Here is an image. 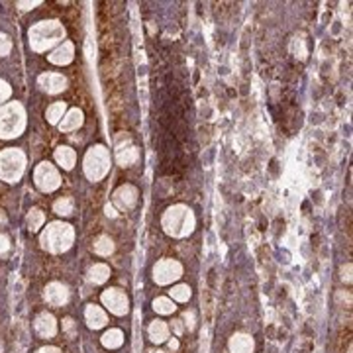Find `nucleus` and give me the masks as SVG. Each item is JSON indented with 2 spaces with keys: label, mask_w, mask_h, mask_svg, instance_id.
Returning <instances> with one entry per match:
<instances>
[{
  "label": "nucleus",
  "mask_w": 353,
  "mask_h": 353,
  "mask_svg": "<svg viewBox=\"0 0 353 353\" xmlns=\"http://www.w3.org/2000/svg\"><path fill=\"white\" fill-rule=\"evenodd\" d=\"M35 332H37L39 338H53L57 334V322L53 318V314L41 312L35 318Z\"/></svg>",
  "instance_id": "nucleus-12"
},
{
  "label": "nucleus",
  "mask_w": 353,
  "mask_h": 353,
  "mask_svg": "<svg viewBox=\"0 0 353 353\" xmlns=\"http://www.w3.org/2000/svg\"><path fill=\"white\" fill-rule=\"evenodd\" d=\"M173 330H175V334H177V336H181V334H183V326H181V322L179 320L173 322Z\"/></svg>",
  "instance_id": "nucleus-37"
},
{
  "label": "nucleus",
  "mask_w": 353,
  "mask_h": 353,
  "mask_svg": "<svg viewBox=\"0 0 353 353\" xmlns=\"http://www.w3.org/2000/svg\"><path fill=\"white\" fill-rule=\"evenodd\" d=\"M83 167H85V175L91 181H100L110 169V153H108V149L104 145L91 147L87 151V155H85Z\"/></svg>",
  "instance_id": "nucleus-6"
},
{
  "label": "nucleus",
  "mask_w": 353,
  "mask_h": 353,
  "mask_svg": "<svg viewBox=\"0 0 353 353\" xmlns=\"http://www.w3.org/2000/svg\"><path fill=\"white\" fill-rule=\"evenodd\" d=\"M149 338L153 344H163L169 338V326L161 320L151 322L149 324Z\"/></svg>",
  "instance_id": "nucleus-19"
},
{
  "label": "nucleus",
  "mask_w": 353,
  "mask_h": 353,
  "mask_svg": "<svg viewBox=\"0 0 353 353\" xmlns=\"http://www.w3.org/2000/svg\"><path fill=\"white\" fill-rule=\"evenodd\" d=\"M12 95V89H10V85L6 83V81H2L0 79V102H4V100H8Z\"/></svg>",
  "instance_id": "nucleus-30"
},
{
  "label": "nucleus",
  "mask_w": 353,
  "mask_h": 353,
  "mask_svg": "<svg viewBox=\"0 0 353 353\" xmlns=\"http://www.w3.org/2000/svg\"><path fill=\"white\" fill-rule=\"evenodd\" d=\"M253 338L247 334H235L230 340V353H253Z\"/></svg>",
  "instance_id": "nucleus-15"
},
{
  "label": "nucleus",
  "mask_w": 353,
  "mask_h": 353,
  "mask_svg": "<svg viewBox=\"0 0 353 353\" xmlns=\"http://www.w3.org/2000/svg\"><path fill=\"white\" fill-rule=\"evenodd\" d=\"M85 318H87V324H89L91 330H100V328H104L106 322H108L104 310H102L100 306H95V304H89V306H87Z\"/></svg>",
  "instance_id": "nucleus-16"
},
{
  "label": "nucleus",
  "mask_w": 353,
  "mask_h": 353,
  "mask_svg": "<svg viewBox=\"0 0 353 353\" xmlns=\"http://www.w3.org/2000/svg\"><path fill=\"white\" fill-rule=\"evenodd\" d=\"M10 49H12V41H10V37H8L6 33H0V57L8 55Z\"/></svg>",
  "instance_id": "nucleus-29"
},
{
  "label": "nucleus",
  "mask_w": 353,
  "mask_h": 353,
  "mask_svg": "<svg viewBox=\"0 0 353 353\" xmlns=\"http://www.w3.org/2000/svg\"><path fill=\"white\" fill-rule=\"evenodd\" d=\"M65 110H67V104H65V102H53V104L47 108V114H45V116H47V122L53 124V126L59 124L61 118L65 116Z\"/></svg>",
  "instance_id": "nucleus-23"
},
{
  "label": "nucleus",
  "mask_w": 353,
  "mask_h": 353,
  "mask_svg": "<svg viewBox=\"0 0 353 353\" xmlns=\"http://www.w3.org/2000/svg\"><path fill=\"white\" fill-rule=\"evenodd\" d=\"M37 353H61V352H59L57 348H51V346H47V348H41V350H39Z\"/></svg>",
  "instance_id": "nucleus-38"
},
{
  "label": "nucleus",
  "mask_w": 353,
  "mask_h": 353,
  "mask_svg": "<svg viewBox=\"0 0 353 353\" xmlns=\"http://www.w3.org/2000/svg\"><path fill=\"white\" fill-rule=\"evenodd\" d=\"M45 300L51 306H63L65 302L69 300V290L61 283H49L45 287Z\"/></svg>",
  "instance_id": "nucleus-13"
},
{
  "label": "nucleus",
  "mask_w": 353,
  "mask_h": 353,
  "mask_svg": "<svg viewBox=\"0 0 353 353\" xmlns=\"http://www.w3.org/2000/svg\"><path fill=\"white\" fill-rule=\"evenodd\" d=\"M108 277H110V269H108V265H104V263H97V265H93V267H91V271H89V281H91V283H95V285H102V283H106V281H108Z\"/></svg>",
  "instance_id": "nucleus-21"
},
{
  "label": "nucleus",
  "mask_w": 353,
  "mask_h": 353,
  "mask_svg": "<svg viewBox=\"0 0 353 353\" xmlns=\"http://www.w3.org/2000/svg\"><path fill=\"white\" fill-rule=\"evenodd\" d=\"M33 181H35L37 189L43 191V193H53V191L59 189V185H61V177H59L57 169H55L51 163H47V161H43V163H39V165L35 167V171H33Z\"/></svg>",
  "instance_id": "nucleus-7"
},
{
  "label": "nucleus",
  "mask_w": 353,
  "mask_h": 353,
  "mask_svg": "<svg viewBox=\"0 0 353 353\" xmlns=\"http://www.w3.org/2000/svg\"><path fill=\"white\" fill-rule=\"evenodd\" d=\"M45 222V216H43V212L41 210H37V208H33L32 212L28 214V228H30V232H37L41 224Z\"/></svg>",
  "instance_id": "nucleus-26"
},
{
  "label": "nucleus",
  "mask_w": 353,
  "mask_h": 353,
  "mask_svg": "<svg viewBox=\"0 0 353 353\" xmlns=\"http://www.w3.org/2000/svg\"><path fill=\"white\" fill-rule=\"evenodd\" d=\"M39 4H41L39 0H33V2H18V8H20V10H32V8L39 6Z\"/></svg>",
  "instance_id": "nucleus-32"
},
{
  "label": "nucleus",
  "mask_w": 353,
  "mask_h": 353,
  "mask_svg": "<svg viewBox=\"0 0 353 353\" xmlns=\"http://www.w3.org/2000/svg\"><path fill=\"white\" fill-rule=\"evenodd\" d=\"M153 308H155V312H159V314H173L177 306H175V302H173L171 298L159 296V298L153 300Z\"/></svg>",
  "instance_id": "nucleus-25"
},
{
  "label": "nucleus",
  "mask_w": 353,
  "mask_h": 353,
  "mask_svg": "<svg viewBox=\"0 0 353 353\" xmlns=\"http://www.w3.org/2000/svg\"><path fill=\"white\" fill-rule=\"evenodd\" d=\"M137 157H139V153H137L135 147H120L118 153H116V161H118V165H122V167L133 165V163L137 161Z\"/></svg>",
  "instance_id": "nucleus-22"
},
{
  "label": "nucleus",
  "mask_w": 353,
  "mask_h": 353,
  "mask_svg": "<svg viewBox=\"0 0 353 353\" xmlns=\"http://www.w3.org/2000/svg\"><path fill=\"white\" fill-rule=\"evenodd\" d=\"M122 344H124V334H122V330H118V328H110V330L102 336V346L108 348V350H118Z\"/></svg>",
  "instance_id": "nucleus-18"
},
{
  "label": "nucleus",
  "mask_w": 353,
  "mask_h": 353,
  "mask_svg": "<svg viewBox=\"0 0 353 353\" xmlns=\"http://www.w3.org/2000/svg\"><path fill=\"white\" fill-rule=\"evenodd\" d=\"M53 210H55V214H59V216H69V214L73 212V200H71V198H59V200H55Z\"/></svg>",
  "instance_id": "nucleus-28"
},
{
  "label": "nucleus",
  "mask_w": 353,
  "mask_h": 353,
  "mask_svg": "<svg viewBox=\"0 0 353 353\" xmlns=\"http://www.w3.org/2000/svg\"><path fill=\"white\" fill-rule=\"evenodd\" d=\"M83 124V112L79 108H73L69 112H65L63 120L59 122V129L61 131H73V129H79Z\"/></svg>",
  "instance_id": "nucleus-17"
},
{
  "label": "nucleus",
  "mask_w": 353,
  "mask_h": 353,
  "mask_svg": "<svg viewBox=\"0 0 353 353\" xmlns=\"http://www.w3.org/2000/svg\"><path fill=\"white\" fill-rule=\"evenodd\" d=\"M75 57V45L71 41H63L57 49L51 51L49 55V61L53 65H69Z\"/></svg>",
  "instance_id": "nucleus-14"
},
{
  "label": "nucleus",
  "mask_w": 353,
  "mask_h": 353,
  "mask_svg": "<svg viewBox=\"0 0 353 353\" xmlns=\"http://www.w3.org/2000/svg\"><path fill=\"white\" fill-rule=\"evenodd\" d=\"M114 251V241L108 235H100L95 241V253L98 255H110Z\"/></svg>",
  "instance_id": "nucleus-24"
},
{
  "label": "nucleus",
  "mask_w": 353,
  "mask_h": 353,
  "mask_svg": "<svg viewBox=\"0 0 353 353\" xmlns=\"http://www.w3.org/2000/svg\"><path fill=\"white\" fill-rule=\"evenodd\" d=\"M185 320H187V326H189V330H193V328H194V312H193V310L185 312Z\"/></svg>",
  "instance_id": "nucleus-33"
},
{
  "label": "nucleus",
  "mask_w": 353,
  "mask_h": 353,
  "mask_svg": "<svg viewBox=\"0 0 353 353\" xmlns=\"http://www.w3.org/2000/svg\"><path fill=\"white\" fill-rule=\"evenodd\" d=\"M191 294L193 292L189 289V285H177V287L171 289V298L177 300V302H187L191 298Z\"/></svg>",
  "instance_id": "nucleus-27"
},
{
  "label": "nucleus",
  "mask_w": 353,
  "mask_h": 353,
  "mask_svg": "<svg viewBox=\"0 0 353 353\" xmlns=\"http://www.w3.org/2000/svg\"><path fill=\"white\" fill-rule=\"evenodd\" d=\"M37 85L47 95H57V93H63V89L67 87V79L59 73H43V75H39Z\"/></svg>",
  "instance_id": "nucleus-10"
},
{
  "label": "nucleus",
  "mask_w": 353,
  "mask_h": 353,
  "mask_svg": "<svg viewBox=\"0 0 353 353\" xmlns=\"http://www.w3.org/2000/svg\"><path fill=\"white\" fill-rule=\"evenodd\" d=\"M104 212H106V216H110V218H116V216H118V212L114 210L112 204H106V206H104Z\"/></svg>",
  "instance_id": "nucleus-34"
},
{
  "label": "nucleus",
  "mask_w": 353,
  "mask_h": 353,
  "mask_svg": "<svg viewBox=\"0 0 353 353\" xmlns=\"http://www.w3.org/2000/svg\"><path fill=\"white\" fill-rule=\"evenodd\" d=\"M169 348H171V350H173V352H175V350H177V348H179V342H177V340H175V338H173V340H169Z\"/></svg>",
  "instance_id": "nucleus-39"
},
{
  "label": "nucleus",
  "mask_w": 353,
  "mask_h": 353,
  "mask_svg": "<svg viewBox=\"0 0 353 353\" xmlns=\"http://www.w3.org/2000/svg\"><path fill=\"white\" fill-rule=\"evenodd\" d=\"M102 304L116 316H124L128 312V296L120 289H108L102 292Z\"/></svg>",
  "instance_id": "nucleus-9"
},
{
  "label": "nucleus",
  "mask_w": 353,
  "mask_h": 353,
  "mask_svg": "<svg viewBox=\"0 0 353 353\" xmlns=\"http://www.w3.org/2000/svg\"><path fill=\"white\" fill-rule=\"evenodd\" d=\"M28 39L33 51L43 53L47 49H51L53 45H57L59 41L65 39V28L57 20H47V22H39L30 28Z\"/></svg>",
  "instance_id": "nucleus-1"
},
{
  "label": "nucleus",
  "mask_w": 353,
  "mask_h": 353,
  "mask_svg": "<svg viewBox=\"0 0 353 353\" xmlns=\"http://www.w3.org/2000/svg\"><path fill=\"white\" fill-rule=\"evenodd\" d=\"M348 353H353V350H352V348H350V350H348Z\"/></svg>",
  "instance_id": "nucleus-40"
},
{
  "label": "nucleus",
  "mask_w": 353,
  "mask_h": 353,
  "mask_svg": "<svg viewBox=\"0 0 353 353\" xmlns=\"http://www.w3.org/2000/svg\"><path fill=\"white\" fill-rule=\"evenodd\" d=\"M26 169V155L16 149V147H8L4 151H0V179L6 183H16L20 181V177L24 175Z\"/></svg>",
  "instance_id": "nucleus-5"
},
{
  "label": "nucleus",
  "mask_w": 353,
  "mask_h": 353,
  "mask_svg": "<svg viewBox=\"0 0 353 353\" xmlns=\"http://www.w3.org/2000/svg\"><path fill=\"white\" fill-rule=\"evenodd\" d=\"M8 249H10V239H8V235L0 234V255H2V253H6Z\"/></svg>",
  "instance_id": "nucleus-31"
},
{
  "label": "nucleus",
  "mask_w": 353,
  "mask_h": 353,
  "mask_svg": "<svg viewBox=\"0 0 353 353\" xmlns=\"http://www.w3.org/2000/svg\"><path fill=\"white\" fill-rule=\"evenodd\" d=\"M161 224H163V230L169 235H173V237H187L194 230L196 220H194L193 210L189 206L175 204V206H171V208L165 210Z\"/></svg>",
  "instance_id": "nucleus-2"
},
{
  "label": "nucleus",
  "mask_w": 353,
  "mask_h": 353,
  "mask_svg": "<svg viewBox=\"0 0 353 353\" xmlns=\"http://www.w3.org/2000/svg\"><path fill=\"white\" fill-rule=\"evenodd\" d=\"M55 161L63 167V169H73V165H75V161H77V155H75V151L71 149V147H67V145H63V147H57L55 149Z\"/></svg>",
  "instance_id": "nucleus-20"
},
{
  "label": "nucleus",
  "mask_w": 353,
  "mask_h": 353,
  "mask_svg": "<svg viewBox=\"0 0 353 353\" xmlns=\"http://www.w3.org/2000/svg\"><path fill=\"white\" fill-rule=\"evenodd\" d=\"M181 275H183V267L175 259H161L153 267V279L157 285H171V283L179 281Z\"/></svg>",
  "instance_id": "nucleus-8"
},
{
  "label": "nucleus",
  "mask_w": 353,
  "mask_h": 353,
  "mask_svg": "<svg viewBox=\"0 0 353 353\" xmlns=\"http://www.w3.org/2000/svg\"><path fill=\"white\" fill-rule=\"evenodd\" d=\"M137 202V189L131 185H122L116 193H114V204L120 210H129L133 208V204Z\"/></svg>",
  "instance_id": "nucleus-11"
},
{
  "label": "nucleus",
  "mask_w": 353,
  "mask_h": 353,
  "mask_svg": "<svg viewBox=\"0 0 353 353\" xmlns=\"http://www.w3.org/2000/svg\"><path fill=\"white\" fill-rule=\"evenodd\" d=\"M26 128V112L20 102H8L0 106V137L10 139L20 135Z\"/></svg>",
  "instance_id": "nucleus-4"
},
{
  "label": "nucleus",
  "mask_w": 353,
  "mask_h": 353,
  "mask_svg": "<svg viewBox=\"0 0 353 353\" xmlns=\"http://www.w3.org/2000/svg\"><path fill=\"white\" fill-rule=\"evenodd\" d=\"M0 353H2V344H0Z\"/></svg>",
  "instance_id": "nucleus-42"
},
{
  "label": "nucleus",
  "mask_w": 353,
  "mask_h": 353,
  "mask_svg": "<svg viewBox=\"0 0 353 353\" xmlns=\"http://www.w3.org/2000/svg\"><path fill=\"white\" fill-rule=\"evenodd\" d=\"M151 353H165V352H151Z\"/></svg>",
  "instance_id": "nucleus-41"
},
{
  "label": "nucleus",
  "mask_w": 353,
  "mask_h": 353,
  "mask_svg": "<svg viewBox=\"0 0 353 353\" xmlns=\"http://www.w3.org/2000/svg\"><path fill=\"white\" fill-rule=\"evenodd\" d=\"M73 239H75V232L69 224L63 222H51L43 230L39 241H41V247L47 249L49 253H63L67 251L71 245H73Z\"/></svg>",
  "instance_id": "nucleus-3"
},
{
  "label": "nucleus",
  "mask_w": 353,
  "mask_h": 353,
  "mask_svg": "<svg viewBox=\"0 0 353 353\" xmlns=\"http://www.w3.org/2000/svg\"><path fill=\"white\" fill-rule=\"evenodd\" d=\"M342 273H344V275H342V277H344V281H348V283H350V281H352V265L344 267V271H342Z\"/></svg>",
  "instance_id": "nucleus-36"
},
{
  "label": "nucleus",
  "mask_w": 353,
  "mask_h": 353,
  "mask_svg": "<svg viewBox=\"0 0 353 353\" xmlns=\"http://www.w3.org/2000/svg\"><path fill=\"white\" fill-rule=\"evenodd\" d=\"M73 328H75V322H73V318H65L63 320V330L65 332H73Z\"/></svg>",
  "instance_id": "nucleus-35"
}]
</instances>
